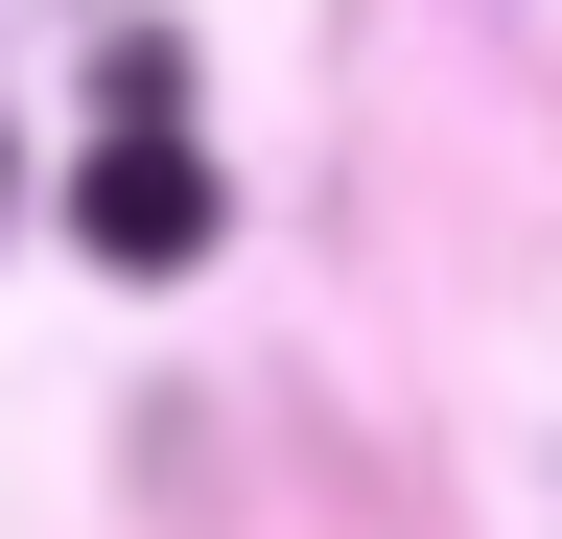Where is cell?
Returning <instances> with one entry per match:
<instances>
[{"mask_svg":"<svg viewBox=\"0 0 562 539\" xmlns=\"http://www.w3.org/2000/svg\"><path fill=\"white\" fill-rule=\"evenodd\" d=\"M70 235H94L117 282H165V258H211V142H188V94H165V71L117 94V142H94V188H70Z\"/></svg>","mask_w":562,"mask_h":539,"instance_id":"obj_1","label":"cell"}]
</instances>
